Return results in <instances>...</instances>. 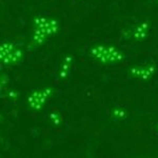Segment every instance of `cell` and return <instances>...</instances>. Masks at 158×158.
<instances>
[{
	"label": "cell",
	"mask_w": 158,
	"mask_h": 158,
	"mask_svg": "<svg viewBox=\"0 0 158 158\" xmlns=\"http://www.w3.org/2000/svg\"><path fill=\"white\" fill-rule=\"evenodd\" d=\"M133 74H135V75H137L139 77H142V78H149L150 76L152 75L153 72H154V68H151V69H149V68H136V69H134L133 71Z\"/></svg>",
	"instance_id": "5"
},
{
	"label": "cell",
	"mask_w": 158,
	"mask_h": 158,
	"mask_svg": "<svg viewBox=\"0 0 158 158\" xmlns=\"http://www.w3.org/2000/svg\"><path fill=\"white\" fill-rule=\"evenodd\" d=\"M57 22L49 18H37L35 20V31L33 40L36 43H41L45 38L57 32Z\"/></svg>",
	"instance_id": "1"
},
{
	"label": "cell",
	"mask_w": 158,
	"mask_h": 158,
	"mask_svg": "<svg viewBox=\"0 0 158 158\" xmlns=\"http://www.w3.org/2000/svg\"><path fill=\"white\" fill-rule=\"evenodd\" d=\"M50 89H47V91H39L35 92L31 97H29V103L32 104V108L40 109L42 103L45 101V98L49 97Z\"/></svg>",
	"instance_id": "4"
},
{
	"label": "cell",
	"mask_w": 158,
	"mask_h": 158,
	"mask_svg": "<svg viewBox=\"0 0 158 158\" xmlns=\"http://www.w3.org/2000/svg\"><path fill=\"white\" fill-rule=\"evenodd\" d=\"M22 57L21 52L11 43H6L1 48V58L6 63H15Z\"/></svg>",
	"instance_id": "3"
},
{
	"label": "cell",
	"mask_w": 158,
	"mask_h": 158,
	"mask_svg": "<svg viewBox=\"0 0 158 158\" xmlns=\"http://www.w3.org/2000/svg\"><path fill=\"white\" fill-rule=\"evenodd\" d=\"M92 55L94 58L102 62H116L120 60L123 56L119 51L115 49V47H95L92 50Z\"/></svg>",
	"instance_id": "2"
},
{
	"label": "cell",
	"mask_w": 158,
	"mask_h": 158,
	"mask_svg": "<svg viewBox=\"0 0 158 158\" xmlns=\"http://www.w3.org/2000/svg\"><path fill=\"white\" fill-rule=\"evenodd\" d=\"M132 34H133L134 38L138 39V38H143L147 34V25L146 24H141L138 25L137 27L132 31Z\"/></svg>",
	"instance_id": "6"
}]
</instances>
